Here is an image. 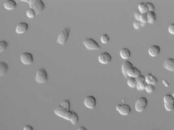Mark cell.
<instances>
[{
	"label": "cell",
	"instance_id": "5bb4252c",
	"mask_svg": "<svg viewBox=\"0 0 174 130\" xmlns=\"http://www.w3.org/2000/svg\"><path fill=\"white\" fill-rule=\"evenodd\" d=\"M164 67L169 70L174 71V58H167L164 61Z\"/></svg>",
	"mask_w": 174,
	"mask_h": 130
},
{
	"label": "cell",
	"instance_id": "7c38bea8",
	"mask_svg": "<svg viewBox=\"0 0 174 130\" xmlns=\"http://www.w3.org/2000/svg\"><path fill=\"white\" fill-rule=\"evenodd\" d=\"M28 24L25 22H21L16 25V32L18 34H23L28 30Z\"/></svg>",
	"mask_w": 174,
	"mask_h": 130
},
{
	"label": "cell",
	"instance_id": "ffe728a7",
	"mask_svg": "<svg viewBox=\"0 0 174 130\" xmlns=\"http://www.w3.org/2000/svg\"><path fill=\"white\" fill-rule=\"evenodd\" d=\"M120 55L121 58L127 59L131 56V51L128 48L124 47L120 50Z\"/></svg>",
	"mask_w": 174,
	"mask_h": 130
},
{
	"label": "cell",
	"instance_id": "3957f363",
	"mask_svg": "<svg viewBox=\"0 0 174 130\" xmlns=\"http://www.w3.org/2000/svg\"><path fill=\"white\" fill-rule=\"evenodd\" d=\"M54 111L57 115L69 121H70L72 115L73 111L67 110L60 105L58 106V107L55 108Z\"/></svg>",
	"mask_w": 174,
	"mask_h": 130
},
{
	"label": "cell",
	"instance_id": "8d00e7d4",
	"mask_svg": "<svg viewBox=\"0 0 174 130\" xmlns=\"http://www.w3.org/2000/svg\"><path fill=\"white\" fill-rule=\"evenodd\" d=\"M23 130H34V128L31 125H27L24 127Z\"/></svg>",
	"mask_w": 174,
	"mask_h": 130
},
{
	"label": "cell",
	"instance_id": "2e32d148",
	"mask_svg": "<svg viewBox=\"0 0 174 130\" xmlns=\"http://www.w3.org/2000/svg\"><path fill=\"white\" fill-rule=\"evenodd\" d=\"M161 48L159 46L153 45L151 46L148 50V53L152 56H157L160 53Z\"/></svg>",
	"mask_w": 174,
	"mask_h": 130
},
{
	"label": "cell",
	"instance_id": "30bf717a",
	"mask_svg": "<svg viewBox=\"0 0 174 130\" xmlns=\"http://www.w3.org/2000/svg\"><path fill=\"white\" fill-rule=\"evenodd\" d=\"M97 104L96 99L93 96H88L84 100V104L89 109H95Z\"/></svg>",
	"mask_w": 174,
	"mask_h": 130
},
{
	"label": "cell",
	"instance_id": "83f0119b",
	"mask_svg": "<svg viewBox=\"0 0 174 130\" xmlns=\"http://www.w3.org/2000/svg\"><path fill=\"white\" fill-rule=\"evenodd\" d=\"M109 36L107 34H104L102 35V36L101 37V42L103 43L104 44H105V43H107L109 42Z\"/></svg>",
	"mask_w": 174,
	"mask_h": 130
},
{
	"label": "cell",
	"instance_id": "ac0fdd59",
	"mask_svg": "<svg viewBox=\"0 0 174 130\" xmlns=\"http://www.w3.org/2000/svg\"><path fill=\"white\" fill-rule=\"evenodd\" d=\"M146 82L147 84L154 85L158 82V79L154 75L149 73L146 76Z\"/></svg>",
	"mask_w": 174,
	"mask_h": 130
},
{
	"label": "cell",
	"instance_id": "4316f807",
	"mask_svg": "<svg viewBox=\"0 0 174 130\" xmlns=\"http://www.w3.org/2000/svg\"><path fill=\"white\" fill-rule=\"evenodd\" d=\"M8 43L6 40H2L0 42V52H3L7 48Z\"/></svg>",
	"mask_w": 174,
	"mask_h": 130
},
{
	"label": "cell",
	"instance_id": "e575fe53",
	"mask_svg": "<svg viewBox=\"0 0 174 130\" xmlns=\"http://www.w3.org/2000/svg\"><path fill=\"white\" fill-rule=\"evenodd\" d=\"M168 31L172 34H174V23H171L168 27Z\"/></svg>",
	"mask_w": 174,
	"mask_h": 130
},
{
	"label": "cell",
	"instance_id": "4fadbf2b",
	"mask_svg": "<svg viewBox=\"0 0 174 130\" xmlns=\"http://www.w3.org/2000/svg\"><path fill=\"white\" fill-rule=\"evenodd\" d=\"M141 74V71L137 67H133L130 68L127 71V75L130 77H137L138 76Z\"/></svg>",
	"mask_w": 174,
	"mask_h": 130
},
{
	"label": "cell",
	"instance_id": "603a6c76",
	"mask_svg": "<svg viewBox=\"0 0 174 130\" xmlns=\"http://www.w3.org/2000/svg\"><path fill=\"white\" fill-rule=\"evenodd\" d=\"M137 83V81H136V78L130 77L127 80V84L131 88L136 87Z\"/></svg>",
	"mask_w": 174,
	"mask_h": 130
},
{
	"label": "cell",
	"instance_id": "d4e9b609",
	"mask_svg": "<svg viewBox=\"0 0 174 130\" xmlns=\"http://www.w3.org/2000/svg\"><path fill=\"white\" fill-rule=\"evenodd\" d=\"M60 105L64 108L67 109V110H70V103L69 100H65L63 101L60 103Z\"/></svg>",
	"mask_w": 174,
	"mask_h": 130
},
{
	"label": "cell",
	"instance_id": "4dcf8cb0",
	"mask_svg": "<svg viewBox=\"0 0 174 130\" xmlns=\"http://www.w3.org/2000/svg\"><path fill=\"white\" fill-rule=\"evenodd\" d=\"M147 83L146 82H143V83H137L136 88L137 90H145L146 86L147 85Z\"/></svg>",
	"mask_w": 174,
	"mask_h": 130
},
{
	"label": "cell",
	"instance_id": "d6986e66",
	"mask_svg": "<svg viewBox=\"0 0 174 130\" xmlns=\"http://www.w3.org/2000/svg\"><path fill=\"white\" fill-rule=\"evenodd\" d=\"M9 69V66L6 62H0V76H3L7 73Z\"/></svg>",
	"mask_w": 174,
	"mask_h": 130
},
{
	"label": "cell",
	"instance_id": "484cf974",
	"mask_svg": "<svg viewBox=\"0 0 174 130\" xmlns=\"http://www.w3.org/2000/svg\"><path fill=\"white\" fill-rule=\"evenodd\" d=\"M36 12L35 10L33 9H32L31 8L27 9L26 11V15L28 18H34V16L36 15Z\"/></svg>",
	"mask_w": 174,
	"mask_h": 130
},
{
	"label": "cell",
	"instance_id": "836d02e7",
	"mask_svg": "<svg viewBox=\"0 0 174 130\" xmlns=\"http://www.w3.org/2000/svg\"><path fill=\"white\" fill-rule=\"evenodd\" d=\"M146 3L147 4V5H148L149 11H154V10H155V6L153 4V3L150 2H146Z\"/></svg>",
	"mask_w": 174,
	"mask_h": 130
},
{
	"label": "cell",
	"instance_id": "ba28073f",
	"mask_svg": "<svg viewBox=\"0 0 174 130\" xmlns=\"http://www.w3.org/2000/svg\"><path fill=\"white\" fill-rule=\"evenodd\" d=\"M20 60L24 65H31L34 62L33 56L28 52L23 53L20 56Z\"/></svg>",
	"mask_w": 174,
	"mask_h": 130
},
{
	"label": "cell",
	"instance_id": "d6a6232c",
	"mask_svg": "<svg viewBox=\"0 0 174 130\" xmlns=\"http://www.w3.org/2000/svg\"><path fill=\"white\" fill-rule=\"evenodd\" d=\"M141 25H142V23L138 20H135V21H134L133 23L134 28H135L136 29H138V28H140L141 26Z\"/></svg>",
	"mask_w": 174,
	"mask_h": 130
},
{
	"label": "cell",
	"instance_id": "e0dca14e",
	"mask_svg": "<svg viewBox=\"0 0 174 130\" xmlns=\"http://www.w3.org/2000/svg\"><path fill=\"white\" fill-rule=\"evenodd\" d=\"M133 66V65L132 63H131L129 61H126L124 62L121 65V71L125 76H127V71L129 70V69Z\"/></svg>",
	"mask_w": 174,
	"mask_h": 130
},
{
	"label": "cell",
	"instance_id": "5b68a950",
	"mask_svg": "<svg viewBox=\"0 0 174 130\" xmlns=\"http://www.w3.org/2000/svg\"><path fill=\"white\" fill-rule=\"evenodd\" d=\"M83 43L88 50H98L101 48L100 46L98 43L92 38H88L85 39Z\"/></svg>",
	"mask_w": 174,
	"mask_h": 130
},
{
	"label": "cell",
	"instance_id": "277c9868",
	"mask_svg": "<svg viewBox=\"0 0 174 130\" xmlns=\"http://www.w3.org/2000/svg\"><path fill=\"white\" fill-rule=\"evenodd\" d=\"M70 32V28L65 27L59 33L57 38V42L63 45L67 42Z\"/></svg>",
	"mask_w": 174,
	"mask_h": 130
},
{
	"label": "cell",
	"instance_id": "cb8c5ba5",
	"mask_svg": "<svg viewBox=\"0 0 174 130\" xmlns=\"http://www.w3.org/2000/svg\"><path fill=\"white\" fill-rule=\"evenodd\" d=\"M78 120H79V117L77 113L73 111L72 115L70 120V122L72 123L73 125H75L77 123Z\"/></svg>",
	"mask_w": 174,
	"mask_h": 130
},
{
	"label": "cell",
	"instance_id": "9a60e30c",
	"mask_svg": "<svg viewBox=\"0 0 174 130\" xmlns=\"http://www.w3.org/2000/svg\"><path fill=\"white\" fill-rule=\"evenodd\" d=\"M5 9L8 10H11L15 9L17 6V3L14 0H6L3 4Z\"/></svg>",
	"mask_w": 174,
	"mask_h": 130
},
{
	"label": "cell",
	"instance_id": "d590c367",
	"mask_svg": "<svg viewBox=\"0 0 174 130\" xmlns=\"http://www.w3.org/2000/svg\"><path fill=\"white\" fill-rule=\"evenodd\" d=\"M141 13L139 11H136L135 12L134 16H135V18L136 20H138V21L140 20V17H141Z\"/></svg>",
	"mask_w": 174,
	"mask_h": 130
},
{
	"label": "cell",
	"instance_id": "f546056e",
	"mask_svg": "<svg viewBox=\"0 0 174 130\" xmlns=\"http://www.w3.org/2000/svg\"><path fill=\"white\" fill-rule=\"evenodd\" d=\"M142 23H145L148 22V16H147V13H141V17H140V20Z\"/></svg>",
	"mask_w": 174,
	"mask_h": 130
},
{
	"label": "cell",
	"instance_id": "8992f818",
	"mask_svg": "<svg viewBox=\"0 0 174 130\" xmlns=\"http://www.w3.org/2000/svg\"><path fill=\"white\" fill-rule=\"evenodd\" d=\"M164 101L166 110L171 111L174 109V97L172 95H165L164 97Z\"/></svg>",
	"mask_w": 174,
	"mask_h": 130
},
{
	"label": "cell",
	"instance_id": "74e56055",
	"mask_svg": "<svg viewBox=\"0 0 174 130\" xmlns=\"http://www.w3.org/2000/svg\"><path fill=\"white\" fill-rule=\"evenodd\" d=\"M78 130H87V129L84 127H79Z\"/></svg>",
	"mask_w": 174,
	"mask_h": 130
},
{
	"label": "cell",
	"instance_id": "f1b7e54d",
	"mask_svg": "<svg viewBox=\"0 0 174 130\" xmlns=\"http://www.w3.org/2000/svg\"><path fill=\"white\" fill-rule=\"evenodd\" d=\"M145 90L149 93H151L155 90L154 85H151V84H147Z\"/></svg>",
	"mask_w": 174,
	"mask_h": 130
},
{
	"label": "cell",
	"instance_id": "7402d4cb",
	"mask_svg": "<svg viewBox=\"0 0 174 130\" xmlns=\"http://www.w3.org/2000/svg\"><path fill=\"white\" fill-rule=\"evenodd\" d=\"M147 16L148 23H153L156 19V14L154 11H149L147 12Z\"/></svg>",
	"mask_w": 174,
	"mask_h": 130
},
{
	"label": "cell",
	"instance_id": "8fae6325",
	"mask_svg": "<svg viewBox=\"0 0 174 130\" xmlns=\"http://www.w3.org/2000/svg\"><path fill=\"white\" fill-rule=\"evenodd\" d=\"M112 56L108 52L105 51L98 55V60L100 63L103 64H107L111 62Z\"/></svg>",
	"mask_w": 174,
	"mask_h": 130
},
{
	"label": "cell",
	"instance_id": "6da1fadb",
	"mask_svg": "<svg viewBox=\"0 0 174 130\" xmlns=\"http://www.w3.org/2000/svg\"><path fill=\"white\" fill-rule=\"evenodd\" d=\"M24 2L29 4L30 8L35 10L36 14L40 13L45 8V5L41 0H29Z\"/></svg>",
	"mask_w": 174,
	"mask_h": 130
},
{
	"label": "cell",
	"instance_id": "52a82bcc",
	"mask_svg": "<svg viewBox=\"0 0 174 130\" xmlns=\"http://www.w3.org/2000/svg\"><path fill=\"white\" fill-rule=\"evenodd\" d=\"M148 100L144 97H140L136 101L135 108L138 112H142L148 105Z\"/></svg>",
	"mask_w": 174,
	"mask_h": 130
},
{
	"label": "cell",
	"instance_id": "7a4b0ae2",
	"mask_svg": "<svg viewBox=\"0 0 174 130\" xmlns=\"http://www.w3.org/2000/svg\"><path fill=\"white\" fill-rule=\"evenodd\" d=\"M35 81L39 83H44L48 80L47 72L44 68H39L35 74Z\"/></svg>",
	"mask_w": 174,
	"mask_h": 130
},
{
	"label": "cell",
	"instance_id": "9c48e42d",
	"mask_svg": "<svg viewBox=\"0 0 174 130\" xmlns=\"http://www.w3.org/2000/svg\"><path fill=\"white\" fill-rule=\"evenodd\" d=\"M116 109L120 114L123 115H128L131 111V108L127 104H118L116 105Z\"/></svg>",
	"mask_w": 174,
	"mask_h": 130
},
{
	"label": "cell",
	"instance_id": "44dd1931",
	"mask_svg": "<svg viewBox=\"0 0 174 130\" xmlns=\"http://www.w3.org/2000/svg\"><path fill=\"white\" fill-rule=\"evenodd\" d=\"M138 8L141 13H146L149 11V8L146 2H141L138 5Z\"/></svg>",
	"mask_w": 174,
	"mask_h": 130
},
{
	"label": "cell",
	"instance_id": "1f68e13d",
	"mask_svg": "<svg viewBox=\"0 0 174 130\" xmlns=\"http://www.w3.org/2000/svg\"><path fill=\"white\" fill-rule=\"evenodd\" d=\"M136 79L137 83L146 82V76L141 74L139 76H138L137 77H136Z\"/></svg>",
	"mask_w": 174,
	"mask_h": 130
}]
</instances>
